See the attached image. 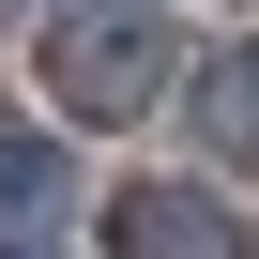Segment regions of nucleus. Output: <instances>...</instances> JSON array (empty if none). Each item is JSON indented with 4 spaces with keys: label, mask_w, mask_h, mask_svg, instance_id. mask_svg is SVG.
<instances>
[{
    "label": "nucleus",
    "mask_w": 259,
    "mask_h": 259,
    "mask_svg": "<svg viewBox=\"0 0 259 259\" xmlns=\"http://www.w3.org/2000/svg\"><path fill=\"white\" fill-rule=\"evenodd\" d=\"M46 76H61V107H76V122H138V107L168 92V31L138 16V0L61 16V31H46Z\"/></svg>",
    "instance_id": "obj_1"
},
{
    "label": "nucleus",
    "mask_w": 259,
    "mask_h": 259,
    "mask_svg": "<svg viewBox=\"0 0 259 259\" xmlns=\"http://www.w3.org/2000/svg\"><path fill=\"white\" fill-rule=\"evenodd\" d=\"M122 259H244V213L198 183H138L122 198Z\"/></svg>",
    "instance_id": "obj_2"
},
{
    "label": "nucleus",
    "mask_w": 259,
    "mask_h": 259,
    "mask_svg": "<svg viewBox=\"0 0 259 259\" xmlns=\"http://www.w3.org/2000/svg\"><path fill=\"white\" fill-rule=\"evenodd\" d=\"M198 122H213V153H244V168H259V61H213Z\"/></svg>",
    "instance_id": "obj_3"
},
{
    "label": "nucleus",
    "mask_w": 259,
    "mask_h": 259,
    "mask_svg": "<svg viewBox=\"0 0 259 259\" xmlns=\"http://www.w3.org/2000/svg\"><path fill=\"white\" fill-rule=\"evenodd\" d=\"M0 213H61V153L46 138H0Z\"/></svg>",
    "instance_id": "obj_4"
}]
</instances>
